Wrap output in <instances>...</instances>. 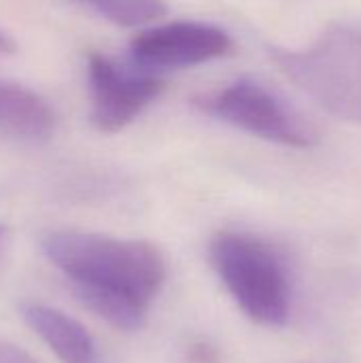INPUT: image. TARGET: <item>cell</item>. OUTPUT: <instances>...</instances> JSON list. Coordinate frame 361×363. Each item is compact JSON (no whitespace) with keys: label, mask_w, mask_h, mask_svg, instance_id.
I'll return each instance as SVG.
<instances>
[{"label":"cell","mask_w":361,"mask_h":363,"mask_svg":"<svg viewBox=\"0 0 361 363\" xmlns=\"http://www.w3.org/2000/svg\"><path fill=\"white\" fill-rule=\"evenodd\" d=\"M40 249L79 302L117 330H140L166 281L164 255L145 240L66 230L47 234Z\"/></svg>","instance_id":"1"},{"label":"cell","mask_w":361,"mask_h":363,"mask_svg":"<svg viewBox=\"0 0 361 363\" xmlns=\"http://www.w3.org/2000/svg\"><path fill=\"white\" fill-rule=\"evenodd\" d=\"M272 62L330 115L361 125V19L336 21L302 49H272Z\"/></svg>","instance_id":"2"},{"label":"cell","mask_w":361,"mask_h":363,"mask_svg":"<svg viewBox=\"0 0 361 363\" xmlns=\"http://www.w3.org/2000/svg\"><path fill=\"white\" fill-rule=\"evenodd\" d=\"M211 262L238 308L255 323L283 328L291 311L289 277L281 255L264 240L221 232L211 242Z\"/></svg>","instance_id":"3"},{"label":"cell","mask_w":361,"mask_h":363,"mask_svg":"<svg viewBox=\"0 0 361 363\" xmlns=\"http://www.w3.org/2000/svg\"><path fill=\"white\" fill-rule=\"evenodd\" d=\"M196 106L228 125L264 140L309 149L317 143L315 130L285 100L264 83L243 77L196 100Z\"/></svg>","instance_id":"4"},{"label":"cell","mask_w":361,"mask_h":363,"mask_svg":"<svg viewBox=\"0 0 361 363\" xmlns=\"http://www.w3.org/2000/svg\"><path fill=\"white\" fill-rule=\"evenodd\" d=\"M232 36L204 21H170L147 28L130 40V62L143 72L189 68L232 53Z\"/></svg>","instance_id":"5"},{"label":"cell","mask_w":361,"mask_h":363,"mask_svg":"<svg viewBox=\"0 0 361 363\" xmlns=\"http://www.w3.org/2000/svg\"><path fill=\"white\" fill-rule=\"evenodd\" d=\"M91 123L104 134L128 128L164 91L166 83L151 72L119 66L102 53L87 55Z\"/></svg>","instance_id":"6"},{"label":"cell","mask_w":361,"mask_h":363,"mask_svg":"<svg viewBox=\"0 0 361 363\" xmlns=\"http://www.w3.org/2000/svg\"><path fill=\"white\" fill-rule=\"evenodd\" d=\"M21 317L62 363H102L91 334L66 313L40 302H26Z\"/></svg>","instance_id":"7"},{"label":"cell","mask_w":361,"mask_h":363,"mask_svg":"<svg viewBox=\"0 0 361 363\" xmlns=\"http://www.w3.org/2000/svg\"><path fill=\"white\" fill-rule=\"evenodd\" d=\"M55 130V111L36 91L0 79V136L45 140Z\"/></svg>","instance_id":"8"},{"label":"cell","mask_w":361,"mask_h":363,"mask_svg":"<svg viewBox=\"0 0 361 363\" xmlns=\"http://www.w3.org/2000/svg\"><path fill=\"white\" fill-rule=\"evenodd\" d=\"M79 2L94 9L104 19L123 28L151 23L168 13L166 0H79Z\"/></svg>","instance_id":"9"},{"label":"cell","mask_w":361,"mask_h":363,"mask_svg":"<svg viewBox=\"0 0 361 363\" xmlns=\"http://www.w3.org/2000/svg\"><path fill=\"white\" fill-rule=\"evenodd\" d=\"M0 363H36L32 355H28L23 349H19L13 342L0 340Z\"/></svg>","instance_id":"10"},{"label":"cell","mask_w":361,"mask_h":363,"mask_svg":"<svg viewBox=\"0 0 361 363\" xmlns=\"http://www.w3.org/2000/svg\"><path fill=\"white\" fill-rule=\"evenodd\" d=\"M15 51V43H13V38L6 34V32H2L0 30V55H4V53H13Z\"/></svg>","instance_id":"11"},{"label":"cell","mask_w":361,"mask_h":363,"mask_svg":"<svg viewBox=\"0 0 361 363\" xmlns=\"http://www.w3.org/2000/svg\"><path fill=\"white\" fill-rule=\"evenodd\" d=\"M2 242H4V225H0V249H2Z\"/></svg>","instance_id":"12"}]
</instances>
